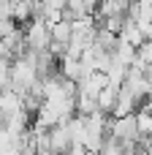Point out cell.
I'll use <instances>...</instances> for the list:
<instances>
[{"instance_id":"6da1fadb","label":"cell","mask_w":152,"mask_h":155,"mask_svg":"<svg viewBox=\"0 0 152 155\" xmlns=\"http://www.w3.org/2000/svg\"><path fill=\"white\" fill-rule=\"evenodd\" d=\"M117 98H120V90L117 87H103L101 90V95H98V112H103V114H112L114 112V106H117Z\"/></svg>"},{"instance_id":"7a4b0ae2","label":"cell","mask_w":152,"mask_h":155,"mask_svg":"<svg viewBox=\"0 0 152 155\" xmlns=\"http://www.w3.org/2000/svg\"><path fill=\"white\" fill-rule=\"evenodd\" d=\"M136 128H139V136L141 139H150L152 136V114L147 109H139L136 112Z\"/></svg>"},{"instance_id":"3957f363","label":"cell","mask_w":152,"mask_h":155,"mask_svg":"<svg viewBox=\"0 0 152 155\" xmlns=\"http://www.w3.org/2000/svg\"><path fill=\"white\" fill-rule=\"evenodd\" d=\"M65 155H90V153H87V150H84L82 144H73V147H71V150H68Z\"/></svg>"}]
</instances>
